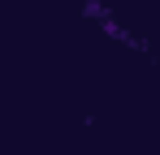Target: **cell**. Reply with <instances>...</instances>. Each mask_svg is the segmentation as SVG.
I'll list each match as a JSON object with an SVG mask.
<instances>
[{"label": "cell", "instance_id": "cell-1", "mask_svg": "<svg viewBox=\"0 0 160 155\" xmlns=\"http://www.w3.org/2000/svg\"><path fill=\"white\" fill-rule=\"evenodd\" d=\"M87 17H108V13H104V4H100V0H87Z\"/></svg>", "mask_w": 160, "mask_h": 155}]
</instances>
